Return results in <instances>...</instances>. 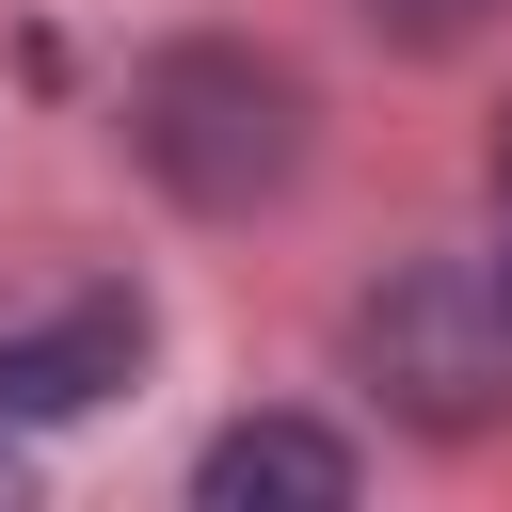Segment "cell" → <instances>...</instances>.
<instances>
[{"label": "cell", "mask_w": 512, "mask_h": 512, "mask_svg": "<svg viewBox=\"0 0 512 512\" xmlns=\"http://www.w3.org/2000/svg\"><path fill=\"white\" fill-rule=\"evenodd\" d=\"M128 160H144L176 208L240 224V208H272V192L304 176V80H288L272 48H160V64L128 80Z\"/></svg>", "instance_id": "1"}, {"label": "cell", "mask_w": 512, "mask_h": 512, "mask_svg": "<svg viewBox=\"0 0 512 512\" xmlns=\"http://www.w3.org/2000/svg\"><path fill=\"white\" fill-rule=\"evenodd\" d=\"M128 368H144V304H128V288H80L64 320L0 336V432H48V416H96V400H112Z\"/></svg>", "instance_id": "2"}, {"label": "cell", "mask_w": 512, "mask_h": 512, "mask_svg": "<svg viewBox=\"0 0 512 512\" xmlns=\"http://www.w3.org/2000/svg\"><path fill=\"white\" fill-rule=\"evenodd\" d=\"M192 496L208 512H352V448L320 416H240V432H208Z\"/></svg>", "instance_id": "3"}, {"label": "cell", "mask_w": 512, "mask_h": 512, "mask_svg": "<svg viewBox=\"0 0 512 512\" xmlns=\"http://www.w3.org/2000/svg\"><path fill=\"white\" fill-rule=\"evenodd\" d=\"M352 16H368L384 48H464V32L496 16V0H352Z\"/></svg>", "instance_id": "4"}, {"label": "cell", "mask_w": 512, "mask_h": 512, "mask_svg": "<svg viewBox=\"0 0 512 512\" xmlns=\"http://www.w3.org/2000/svg\"><path fill=\"white\" fill-rule=\"evenodd\" d=\"M480 304H496V336H512V160H496V256H480Z\"/></svg>", "instance_id": "5"}, {"label": "cell", "mask_w": 512, "mask_h": 512, "mask_svg": "<svg viewBox=\"0 0 512 512\" xmlns=\"http://www.w3.org/2000/svg\"><path fill=\"white\" fill-rule=\"evenodd\" d=\"M0 512H16V448H0Z\"/></svg>", "instance_id": "6"}]
</instances>
